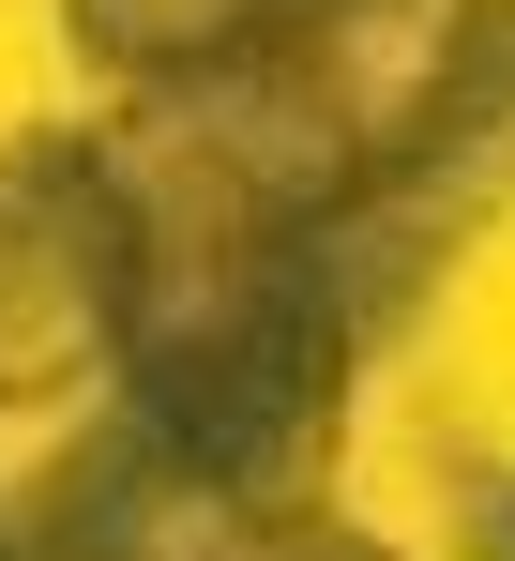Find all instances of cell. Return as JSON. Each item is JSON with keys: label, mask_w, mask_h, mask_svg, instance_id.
Returning <instances> with one entry per match:
<instances>
[{"label": "cell", "mask_w": 515, "mask_h": 561, "mask_svg": "<svg viewBox=\"0 0 515 561\" xmlns=\"http://www.w3.org/2000/svg\"><path fill=\"white\" fill-rule=\"evenodd\" d=\"M364 350H379V319L348 304V274L319 259V228L228 243V259H152L137 274L122 410L228 516H304V501H334Z\"/></svg>", "instance_id": "1"}, {"label": "cell", "mask_w": 515, "mask_h": 561, "mask_svg": "<svg viewBox=\"0 0 515 561\" xmlns=\"http://www.w3.org/2000/svg\"><path fill=\"white\" fill-rule=\"evenodd\" d=\"M137 350V197L106 122L0 137V425L106 410Z\"/></svg>", "instance_id": "2"}, {"label": "cell", "mask_w": 515, "mask_h": 561, "mask_svg": "<svg viewBox=\"0 0 515 561\" xmlns=\"http://www.w3.org/2000/svg\"><path fill=\"white\" fill-rule=\"evenodd\" d=\"M258 31H288V0H61V46L106 92H168L197 61H243Z\"/></svg>", "instance_id": "3"}, {"label": "cell", "mask_w": 515, "mask_h": 561, "mask_svg": "<svg viewBox=\"0 0 515 561\" xmlns=\"http://www.w3.org/2000/svg\"><path fill=\"white\" fill-rule=\"evenodd\" d=\"M213 561H410V547H379L364 516H334V501H304V516H243Z\"/></svg>", "instance_id": "4"}, {"label": "cell", "mask_w": 515, "mask_h": 561, "mask_svg": "<svg viewBox=\"0 0 515 561\" xmlns=\"http://www.w3.org/2000/svg\"><path fill=\"white\" fill-rule=\"evenodd\" d=\"M0 561H31V547H15V501H0Z\"/></svg>", "instance_id": "5"}, {"label": "cell", "mask_w": 515, "mask_h": 561, "mask_svg": "<svg viewBox=\"0 0 515 561\" xmlns=\"http://www.w3.org/2000/svg\"><path fill=\"white\" fill-rule=\"evenodd\" d=\"M288 15H348V0H288Z\"/></svg>", "instance_id": "6"}, {"label": "cell", "mask_w": 515, "mask_h": 561, "mask_svg": "<svg viewBox=\"0 0 515 561\" xmlns=\"http://www.w3.org/2000/svg\"><path fill=\"white\" fill-rule=\"evenodd\" d=\"M15 547H31V531H15ZM31 561H61V547H31Z\"/></svg>", "instance_id": "7"}]
</instances>
